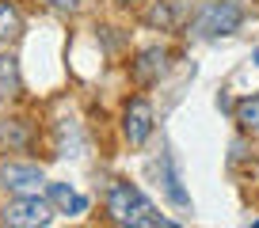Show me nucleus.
Segmentation results:
<instances>
[{
    "label": "nucleus",
    "mask_w": 259,
    "mask_h": 228,
    "mask_svg": "<svg viewBox=\"0 0 259 228\" xmlns=\"http://www.w3.org/2000/svg\"><path fill=\"white\" fill-rule=\"evenodd\" d=\"M122 4H130V0H122Z\"/></svg>",
    "instance_id": "obj_12"
},
{
    "label": "nucleus",
    "mask_w": 259,
    "mask_h": 228,
    "mask_svg": "<svg viewBox=\"0 0 259 228\" xmlns=\"http://www.w3.org/2000/svg\"><path fill=\"white\" fill-rule=\"evenodd\" d=\"M16 91H19L16 57H0V99H4V95H16Z\"/></svg>",
    "instance_id": "obj_7"
},
{
    "label": "nucleus",
    "mask_w": 259,
    "mask_h": 228,
    "mask_svg": "<svg viewBox=\"0 0 259 228\" xmlns=\"http://www.w3.org/2000/svg\"><path fill=\"white\" fill-rule=\"evenodd\" d=\"M126 141L130 145H145L149 133H153V106L145 103V99H134V103L126 106Z\"/></svg>",
    "instance_id": "obj_5"
},
{
    "label": "nucleus",
    "mask_w": 259,
    "mask_h": 228,
    "mask_svg": "<svg viewBox=\"0 0 259 228\" xmlns=\"http://www.w3.org/2000/svg\"><path fill=\"white\" fill-rule=\"evenodd\" d=\"M198 34H206V38H213V34H233L236 27H240V12L233 8V4H210V8L198 16Z\"/></svg>",
    "instance_id": "obj_3"
},
{
    "label": "nucleus",
    "mask_w": 259,
    "mask_h": 228,
    "mask_svg": "<svg viewBox=\"0 0 259 228\" xmlns=\"http://www.w3.org/2000/svg\"><path fill=\"white\" fill-rule=\"evenodd\" d=\"M50 217H54V205H50V198L38 194H19L16 202L4 205V224L34 228V224H50Z\"/></svg>",
    "instance_id": "obj_2"
},
{
    "label": "nucleus",
    "mask_w": 259,
    "mask_h": 228,
    "mask_svg": "<svg viewBox=\"0 0 259 228\" xmlns=\"http://www.w3.org/2000/svg\"><path fill=\"white\" fill-rule=\"evenodd\" d=\"M16 34H19V12L12 4H0V46L12 42Z\"/></svg>",
    "instance_id": "obj_8"
},
{
    "label": "nucleus",
    "mask_w": 259,
    "mask_h": 228,
    "mask_svg": "<svg viewBox=\"0 0 259 228\" xmlns=\"http://www.w3.org/2000/svg\"><path fill=\"white\" fill-rule=\"evenodd\" d=\"M107 213H111L118 224H134V228H156V224H168L160 213L153 209L145 194L130 183H114L111 194H107Z\"/></svg>",
    "instance_id": "obj_1"
},
{
    "label": "nucleus",
    "mask_w": 259,
    "mask_h": 228,
    "mask_svg": "<svg viewBox=\"0 0 259 228\" xmlns=\"http://www.w3.org/2000/svg\"><path fill=\"white\" fill-rule=\"evenodd\" d=\"M255 224H259V220H255Z\"/></svg>",
    "instance_id": "obj_13"
},
{
    "label": "nucleus",
    "mask_w": 259,
    "mask_h": 228,
    "mask_svg": "<svg viewBox=\"0 0 259 228\" xmlns=\"http://www.w3.org/2000/svg\"><path fill=\"white\" fill-rule=\"evenodd\" d=\"M0 183L8 190H16V194H38V187L46 183V175H42V167H34V163H4Z\"/></svg>",
    "instance_id": "obj_4"
},
{
    "label": "nucleus",
    "mask_w": 259,
    "mask_h": 228,
    "mask_svg": "<svg viewBox=\"0 0 259 228\" xmlns=\"http://www.w3.org/2000/svg\"><path fill=\"white\" fill-rule=\"evenodd\" d=\"M236 118H240V126H248V130H259V95L244 99L240 110H236Z\"/></svg>",
    "instance_id": "obj_9"
},
{
    "label": "nucleus",
    "mask_w": 259,
    "mask_h": 228,
    "mask_svg": "<svg viewBox=\"0 0 259 228\" xmlns=\"http://www.w3.org/2000/svg\"><path fill=\"white\" fill-rule=\"evenodd\" d=\"M156 57H164V53H156V49L141 53V65H138V76H141V80H149V76L156 73Z\"/></svg>",
    "instance_id": "obj_10"
},
{
    "label": "nucleus",
    "mask_w": 259,
    "mask_h": 228,
    "mask_svg": "<svg viewBox=\"0 0 259 228\" xmlns=\"http://www.w3.org/2000/svg\"><path fill=\"white\" fill-rule=\"evenodd\" d=\"M50 4H54V8H61V12H73L80 0H50Z\"/></svg>",
    "instance_id": "obj_11"
},
{
    "label": "nucleus",
    "mask_w": 259,
    "mask_h": 228,
    "mask_svg": "<svg viewBox=\"0 0 259 228\" xmlns=\"http://www.w3.org/2000/svg\"><path fill=\"white\" fill-rule=\"evenodd\" d=\"M46 194H50V205H54V209H61V213H69V217L88 213V198H84L80 190H73L69 183H50Z\"/></svg>",
    "instance_id": "obj_6"
}]
</instances>
